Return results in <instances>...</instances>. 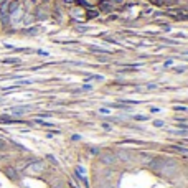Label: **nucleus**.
<instances>
[{
    "label": "nucleus",
    "instance_id": "f257e3e1",
    "mask_svg": "<svg viewBox=\"0 0 188 188\" xmlns=\"http://www.w3.org/2000/svg\"><path fill=\"white\" fill-rule=\"evenodd\" d=\"M27 111H30V107H13L12 114H25Z\"/></svg>",
    "mask_w": 188,
    "mask_h": 188
}]
</instances>
